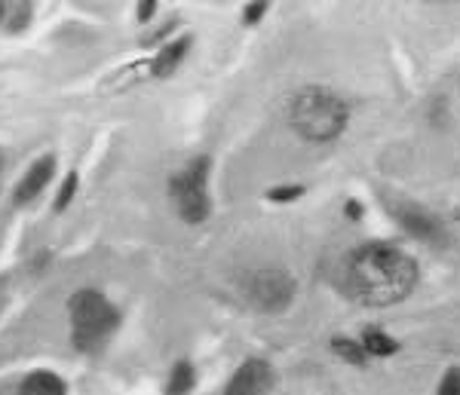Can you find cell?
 Returning <instances> with one entry per match:
<instances>
[{"label":"cell","mask_w":460,"mask_h":395,"mask_svg":"<svg viewBox=\"0 0 460 395\" xmlns=\"http://www.w3.org/2000/svg\"><path fill=\"white\" fill-rule=\"evenodd\" d=\"M420 267L408 251L387 242H368L350 251L344 264L347 292L366 307H393L418 288Z\"/></svg>","instance_id":"cell-1"},{"label":"cell","mask_w":460,"mask_h":395,"mask_svg":"<svg viewBox=\"0 0 460 395\" xmlns=\"http://www.w3.org/2000/svg\"><path fill=\"white\" fill-rule=\"evenodd\" d=\"M288 123L304 141L325 145L335 141L350 123V108L338 92L325 86H304L288 104Z\"/></svg>","instance_id":"cell-2"},{"label":"cell","mask_w":460,"mask_h":395,"mask_svg":"<svg viewBox=\"0 0 460 395\" xmlns=\"http://www.w3.org/2000/svg\"><path fill=\"white\" fill-rule=\"evenodd\" d=\"M68 316H71V344L77 347V353H99L108 344V338L120 325V312L114 303L108 301L95 288H80L71 294L68 301Z\"/></svg>","instance_id":"cell-3"},{"label":"cell","mask_w":460,"mask_h":395,"mask_svg":"<svg viewBox=\"0 0 460 395\" xmlns=\"http://www.w3.org/2000/svg\"><path fill=\"white\" fill-rule=\"evenodd\" d=\"M209 172H212L209 156H194L181 172L169 178V197H172L178 218L184 224H203L209 218L212 212Z\"/></svg>","instance_id":"cell-4"},{"label":"cell","mask_w":460,"mask_h":395,"mask_svg":"<svg viewBox=\"0 0 460 395\" xmlns=\"http://www.w3.org/2000/svg\"><path fill=\"white\" fill-rule=\"evenodd\" d=\"M249 301L264 312H283L295 301V279L288 270L264 267L249 276Z\"/></svg>","instance_id":"cell-5"},{"label":"cell","mask_w":460,"mask_h":395,"mask_svg":"<svg viewBox=\"0 0 460 395\" xmlns=\"http://www.w3.org/2000/svg\"><path fill=\"white\" fill-rule=\"evenodd\" d=\"M273 386V368L264 359H246L227 380L225 395H267Z\"/></svg>","instance_id":"cell-6"},{"label":"cell","mask_w":460,"mask_h":395,"mask_svg":"<svg viewBox=\"0 0 460 395\" xmlns=\"http://www.w3.org/2000/svg\"><path fill=\"white\" fill-rule=\"evenodd\" d=\"M56 175V156L53 154H43L40 160L34 162L31 169H28L25 175H22V181L16 184V190H13V199H16V206H28L31 199H37L43 193L49 181H53Z\"/></svg>","instance_id":"cell-7"},{"label":"cell","mask_w":460,"mask_h":395,"mask_svg":"<svg viewBox=\"0 0 460 395\" xmlns=\"http://www.w3.org/2000/svg\"><path fill=\"white\" fill-rule=\"evenodd\" d=\"M396 221L402 224V230H408L411 236L424 242H439L442 240V224L433 212L420 206H396Z\"/></svg>","instance_id":"cell-8"},{"label":"cell","mask_w":460,"mask_h":395,"mask_svg":"<svg viewBox=\"0 0 460 395\" xmlns=\"http://www.w3.org/2000/svg\"><path fill=\"white\" fill-rule=\"evenodd\" d=\"M190 47H194V37H190V34H184V37H178V40L166 43V47L157 52V58L151 62V74H154V77H157V80L172 77V74L181 68L184 58H188Z\"/></svg>","instance_id":"cell-9"},{"label":"cell","mask_w":460,"mask_h":395,"mask_svg":"<svg viewBox=\"0 0 460 395\" xmlns=\"http://www.w3.org/2000/svg\"><path fill=\"white\" fill-rule=\"evenodd\" d=\"M19 395H68V386L53 371H31L22 380Z\"/></svg>","instance_id":"cell-10"},{"label":"cell","mask_w":460,"mask_h":395,"mask_svg":"<svg viewBox=\"0 0 460 395\" xmlns=\"http://www.w3.org/2000/svg\"><path fill=\"white\" fill-rule=\"evenodd\" d=\"M359 344L366 347V353H368V359H390V356H396L399 353V344L390 338V334H384L381 328H366L362 331V338H359Z\"/></svg>","instance_id":"cell-11"},{"label":"cell","mask_w":460,"mask_h":395,"mask_svg":"<svg viewBox=\"0 0 460 395\" xmlns=\"http://www.w3.org/2000/svg\"><path fill=\"white\" fill-rule=\"evenodd\" d=\"M197 386V371L190 362H175V368L169 371L166 380V395H190Z\"/></svg>","instance_id":"cell-12"},{"label":"cell","mask_w":460,"mask_h":395,"mask_svg":"<svg viewBox=\"0 0 460 395\" xmlns=\"http://www.w3.org/2000/svg\"><path fill=\"white\" fill-rule=\"evenodd\" d=\"M332 353H335L338 359H344L347 364H356V368H362V364L368 362L366 347L353 338H332Z\"/></svg>","instance_id":"cell-13"},{"label":"cell","mask_w":460,"mask_h":395,"mask_svg":"<svg viewBox=\"0 0 460 395\" xmlns=\"http://www.w3.org/2000/svg\"><path fill=\"white\" fill-rule=\"evenodd\" d=\"M301 197H304L301 184H279V188L267 190V199H270V203H277V206H288V203H295V199H301Z\"/></svg>","instance_id":"cell-14"},{"label":"cell","mask_w":460,"mask_h":395,"mask_svg":"<svg viewBox=\"0 0 460 395\" xmlns=\"http://www.w3.org/2000/svg\"><path fill=\"white\" fill-rule=\"evenodd\" d=\"M74 193H77V175L71 172L68 178H65V184H62V188H58V197H56V203H53L56 212H65V208L71 206Z\"/></svg>","instance_id":"cell-15"},{"label":"cell","mask_w":460,"mask_h":395,"mask_svg":"<svg viewBox=\"0 0 460 395\" xmlns=\"http://www.w3.org/2000/svg\"><path fill=\"white\" fill-rule=\"evenodd\" d=\"M436 395H460V368H448V371H445Z\"/></svg>","instance_id":"cell-16"},{"label":"cell","mask_w":460,"mask_h":395,"mask_svg":"<svg viewBox=\"0 0 460 395\" xmlns=\"http://www.w3.org/2000/svg\"><path fill=\"white\" fill-rule=\"evenodd\" d=\"M267 10H270V6H267L264 0H252V4H246V10H243V25H258Z\"/></svg>","instance_id":"cell-17"},{"label":"cell","mask_w":460,"mask_h":395,"mask_svg":"<svg viewBox=\"0 0 460 395\" xmlns=\"http://www.w3.org/2000/svg\"><path fill=\"white\" fill-rule=\"evenodd\" d=\"M154 13H157V0H142L138 4V22H147Z\"/></svg>","instance_id":"cell-18"},{"label":"cell","mask_w":460,"mask_h":395,"mask_svg":"<svg viewBox=\"0 0 460 395\" xmlns=\"http://www.w3.org/2000/svg\"><path fill=\"white\" fill-rule=\"evenodd\" d=\"M344 212H347V218H350V221H359L362 218V206L356 203V199H347Z\"/></svg>","instance_id":"cell-19"},{"label":"cell","mask_w":460,"mask_h":395,"mask_svg":"<svg viewBox=\"0 0 460 395\" xmlns=\"http://www.w3.org/2000/svg\"><path fill=\"white\" fill-rule=\"evenodd\" d=\"M6 16H10V4H4V0H0V22H4Z\"/></svg>","instance_id":"cell-20"},{"label":"cell","mask_w":460,"mask_h":395,"mask_svg":"<svg viewBox=\"0 0 460 395\" xmlns=\"http://www.w3.org/2000/svg\"><path fill=\"white\" fill-rule=\"evenodd\" d=\"M0 175H4V160H0Z\"/></svg>","instance_id":"cell-21"}]
</instances>
